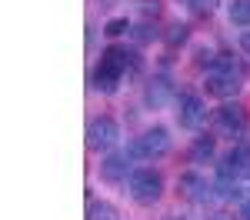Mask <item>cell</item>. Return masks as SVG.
Instances as JSON below:
<instances>
[{"label":"cell","instance_id":"2","mask_svg":"<svg viewBox=\"0 0 250 220\" xmlns=\"http://www.w3.org/2000/svg\"><path fill=\"white\" fill-rule=\"evenodd\" d=\"M210 127H213V137L244 140V134H247V110L237 100H224L210 114Z\"/></svg>","mask_w":250,"mask_h":220},{"label":"cell","instance_id":"7","mask_svg":"<svg viewBox=\"0 0 250 220\" xmlns=\"http://www.w3.org/2000/svg\"><path fill=\"white\" fill-rule=\"evenodd\" d=\"M247 77L240 74H224V70H207V80H204V90L217 100H233L240 90H244Z\"/></svg>","mask_w":250,"mask_h":220},{"label":"cell","instance_id":"5","mask_svg":"<svg viewBox=\"0 0 250 220\" xmlns=\"http://www.w3.org/2000/svg\"><path fill=\"white\" fill-rule=\"evenodd\" d=\"M217 177L224 180H247L250 177V140H237L230 150L220 157V163H217Z\"/></svg>","mask_w":250,"mask_h":220},{"label":"cell","instance_id":"17","mask_svg":"<svg viewBox=\"0 0 250 220\" xmlns=\"http://www.w3.org/2000/svg\"><path fill=\"white\" fill-rule=\"evenodd\" d=\"M127 30H134V27H130V20H127V17H114V20H107V23H104V34H107L110 40L124 37Z\"/></svg>","mask_w":250,"mask_h":220},{"label":"cell","instance_id":"14","mask_svg":"<svg viewBox=\"0 0 250 220\" xmlns=\"http://www.w3.org/2000/svg\"><path fill=\"white\" fill-rule=\"evenodd\" d=\"M187 40H190V27H187V23H180V20L170 23V27H167V34H164V43H167L170 50H177V47H180V43H187Z\"/></svg>","mask_w":250,"mask_h":220},{"label":"cell","instance_id":"1","mask_svg":"<svg viewBox=\"0 0 250 220\" xmlns=\"http://www.w3.org/2000/svg\"><path fill=\"white\" fill-rule=\"evenodd\" d=\"M140 70V54L137 50H127V47H117L110 43L104 54H100V63L94 67V90L100 94H117V87H120V80L127 77V74H137Z\"/></svg>","mask_w":250,"mask_h":220},{"label":"cell","instance_id":"6","mask_svg":"<svg viewBox=\"0 0 250 220\" xmlns=\"http://www.w3.org/2000/svg\"><path fill=\"white\" fill-rule=\"evenodd\" d=\"M120 140V123L114 117H94L87 123V147L100 154V150H114Z\"/></svg>","mask_w":250,"mask_h":220},{"label":"cell","instance_id":"10","mask_svg":"<svg viewBox=\"0 0 250 220\" xmlns=\"http://www.w3.org/2000/svg\"><path fill=\"white\" fill-rule=\"evenodd\" d=\"M177 194L184 200H190V203H207V200L217 197V190H213V183H207V177H200V174H180L177 180Z\"/></svg>","mask_w":250,"mask_h":220},{"label":"cell","instance_id":"22","mask_svg":"<svg viewBox=\"0 0 250 220\" xmlns=\"http://www.w3.org/2000/svg\"><path fill=\"white\" fill-rule=\"evenodd\" d=\"M237 217L250 220V190L247 187H244V194H240V200H237Z\"/></svg>","mask_w":250,"mask_h":220},{"label":"cell","instance_id":"15","mask_svg":"<svg viewBox=\"0 0 250 220\" xmlns=\"http://www.w3.org/2000/svg\"><path fill=\"white\" fill-rule=\"evenodd\" d=\"M227 14H230V23L250 27V0H233L230 7H227Z\"/></svg>","mask_w":250,"mask_h":220},{"label":"cell","instance_id":"12","mask_svg":"<svg viewBox=\"0 0 250 220\" xmlns=\"http://www.w3.org/2000/svg\"><path fill=\"white\" fill-rule=\"evenodd\" d=\"M213 154H217V137H213V134H200V137H193L190 150H187L190 163H210Z\"/></svg>","mask_w":250,"mask_h":220},{"label":"cell","instance_id":"8","mask_svg":"<svg viewBox=\"0 0 250 220\" xmlns=\"http://www.w3.org/2000/svg\"><path fill=\"white\" fill-rule=\"evenodd\" d=\"M207 120V103L200 94H180L177 97V123L184 127V130H197L200 123Z\"/></svg>","mask_w":250,"mask_h":220},{"label":"cell","instance_id":"9","mask_svg":"<svg viewBox=\"0 0 250 220\" xmlns=\"http://www.w3.org/2000/svg\"><path fill=\"white\" fill-rule=\"evenodd\" d=\"M130 174H134V157L127 150H114L100 160V180L104 183H127Z\"/></svg>","mask_w":250,"mask_h":220},{"label":"cell","instance_id":"19","mask_svg":"<svg viewBox=\"0 0 250 220\" xmlns=\"http://www.w3.org/2000/svg\"><path fill=\"white\" fill-rule=\"evenodd\" d=\"M213 57H217V54H213L210 47H197V54H193V67H197V70H210Z\"/></svg>","mask_w":250,"mask_h":220},{"label":"cell","instance_id":"13","mask_svg":"<svg viewBox=\"0 0 250 220\" xmlns=\"http://www.w3.org/2000/svg\"><path fill=\"white\" fill-rule=\"evenodd\" d=\"M210 70H224V74H240V77H247V63H244L240 57H233L230 50H220V54L213 57Z\"/></svg>","mask_w":250,"mask_h":220},{"label":"cell","instance_id":"20","mask_svg":"<svg viewBox=\"0 0 250 220\" xmlns=\"http://www.w3.org/2000/svg\"><path fill=\"white\" fill-rule=\"evenodd\" d=\"M160 34H157V27L147 20V23H140V27H134V40L137 43H150V40H157Z\"/></svg>","mask_w":250,"mask_h":220},{"label":"cell","instance_id":"16","mask_svg":"<svg viewBox=\"0 0 250 220\" xmlns=\"http://www.w3.org/2000/svg\"><path fill=\"white\" fill-rule=\"evenodd\" d=\"M87 220H114V207L107 200L90 197V203H87Z\"/></svg>","mask_w":250,"mask_h":220},{"label":"cell","instance_id":"3","mask_svg":"<svg viewBox=\"0 0 250 220\" xmlns=\"http://www.w3.org/2000/svg\"><path fill=\"white\" fill-rule=\"evenodd\" d=\"M127 190H130V200L140 203V207H154L157 200L164 197V177L154 167H134V174L127 177Z\"/></svg>","mask_w":250,"mask_h":220},{"label":"cell","instance_id":"11","mask_svg":"<svg viewBox=\"0 0 250 220\" xmlns=\"http://www.w3.org/2000/svg\"><path fill=\"white\" fill-rule=\"evenodd\" d=\"M173 100V80L167 74H154V77L147 80V87H144V103L150 107V110H160V107H167Z\"/></svg>","mask_w":250,"mask_h":220},{"label":"cell","instance_id":"18","mask_svg":"<svg viewBox=\"0 0 250 220\" xmlns=\"http://www.w3.org/2000/svg\"><path fill=\"white\" fill-rule=\"evenodd\" d=\"M187 7H190L197 17H213L217 7H220V0H187Z\"/></svg>","mask_w":250,"mask_h":220},{"label":"cell","instance_id":"21","mask_svg":"<svg viewBox=\"0 0 250 220\" xmlns=\"http://www.w3.org/2000/svg\"><path fill=\"white\" fill-rule=\"evenodd\" d=\"M164 10V0H140V14L144 17H160Z\"/></svg>","mask_w":250,"mask_h":220},{"label":"cell","instance_id":"4","mask_svg":"<svg viewBox=\"0 0 250 220\" xmlns=\"http://www.w3.org/2000/svg\"><path fill=\"white\" fill-rule=\"evenodd\" d=\"M170 150V130L167 127H150L140 137H134L127 143V154L134 160H157Z\"/></svg>","mask_w":250,"mask_h":220},{"label":"cell","instance_id":"24","mask_svg":"<svg viewBox=\"0 0 250 220\" xmlns=\"http://www.w3.org/2000/svg\"><path fill=\"white\" fill-rule=\"evenodd\" d=\"M94 37H97L94 23H87V50H94Z\"/></svg>","mask_w":250,"mask_h":220},{"label":"cell","instance_id":"23","mask_svg":"<svg viewBox=\"0 0 250 220\" xmlns=\"http://www.w3.org/2000/svg\"><path fill=\"white\" fill-rule=\"evenodd\" d=\"M240 50L250 57V30H247V34H240Z\"/></svg>","mask_w":250,"mask_h":220},{"label":"cell","instance_id":"25","mask_svg":"<svg viewBox=\"0 0 250 220\" xmlns=\"http://www.w3.org/2000/svg\"><path fill=\"white\" fill-rule=\"evenodd\" d=\"M210 220H230V217H224V214H217V217H210Z\"/></svg>","mask_w":250,"mask_h":220}]
</instances>
